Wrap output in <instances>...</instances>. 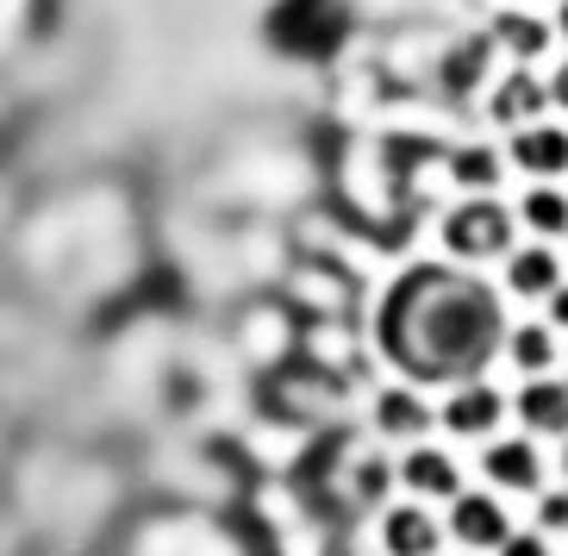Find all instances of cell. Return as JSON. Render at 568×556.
Instances as JSON below:
<instances>
[{"label": "cell", "instance_id": "obj_3", "mask_svg": "<svg viewBox=\"0 0 568 556\" xmlns=\"http://www.w3.org/2000/svg\"><path fill=\"white\" fill-rule=\"evenodd\" d=\"M263 32L282 57H332L351 32V7L344 0H275Z\"/></svg>", "mask_w": 568, "mask_h": 556}, {"label": "cell", "instance_id": "obj_8", "mask_svg": "<svg viewBox=\"0 0 568 556\" xmlns=\"http://www.w3.org/2000/svg\"><path fill=\"white\" fill-rule=\"evenodd\" d=\"M481 475L506 494H537L544 488V456H537L531 438H494L481 456Z\"/></svg>", "mask_w": 568, "mask_h": 556}, {"label": "cell", "instance_id": "obj_6", "mask_svg": "<svg viewBox=\"0 0 568 556\" xmlns=\"http://www.w3.org/2000/svg\"><path fill=\"white\" fill-rule=\"evenodd\" d=\"M444 538H456L463 550H500L513 538V519H506L500 494H456L450 513H444Z\"/></svg>", "mask_w": 568, "mask_h": 556}, {"label": "cell", "instance_id": "obj_1", "mask_svg": "<svg viewBox=\"0 0 568 556\" xmlns=\"http://www.w3.org/2000/svg\"><path fill=\"white\" fill-rule=\"evenodd\" d=\"M375 351L406 388L481 382L506 351L500 294L456 263H413L375 306Z\"/></svg>", "mask_w": 568, "mask_h": 556}, {"label": "cell", "instance_id": "obj_21", "mask_svg": "<svg viewBox=\"0 0 568 556\" xmlns=\"http://www.w3.org/2000/svg\"><path fill=\"white\" fill-rule=\"evenodd\" d=\"M500 556H550V538H544V532H513V538L500 544Z\"/></svg>", "mask_w": 568, "mask_h": 556}, {"label": "cell", "instance_id": "obj_22", "mask_svg": "<svg viewBox=\"0 0 568 556\" xmlns=\"http://www.w3.org/2000/svg\"><path fill=\"white\" fill-rule=\"evenodd\" d=\"M550 332H568V282L550 294Z\"/></svg>", "mask_w": 568, "mask_h": 556}, {"label": "cell", "instance_id": "obj_11", "mask_svg": "<svg viewBox=\"0 0 568 556\" xmlns=\"http://www.w3.org/2000/svg\"><path fill=\"white\" fill-rule=\"evenodd\" d=\"M513 163L531 169V175H562L568 169V132H556V125H518Z\"/></svg>", "mask_w": 568, "mask_h": 556}, {"label": "cell", "instance_id": "obj_9", "mask_svg": "<svg viewBox=\"0 0 568 556\" xmlns=\"http://www.w3.org/2000/svg\"><path fill=\"white\" fill-rule=\"evenodd\" d=\"M518 419L531 438H568V382L556 375H531L518 388Z\"/></svg>", "mask_w": 568, "mask_h": 556}, {"label": "cell", "instance_id": "obj_4", "mask_svg": "<svg viewBox=\"0 0 568 556\" xmlns=\"http://www.w3.org/2000/svg\"><path fill=\"white\" fill-rule=\"evenodd\" d=\"M506 244H513L506 206H494V201L450 206V220H444V251L450 256H463V263H487V256H506Z\"/></svg>", "mask_w": 568, "mask_h": 556}, {"label": "cell", "instance_id": "obj_7", "mask_svg": "<svg viewBox=\"0 0 568 556\" xmlns=\"http://www.w3.org/2000/svg\"><path fill=\"white\" fill-rule=\"evenodd\" d=\"M394 482H400L413 501H456V494H463L456 456L437 451V444H406V456L394 463Z\"/></svg>", "mask_w": 568, "mask_h": 556}, {"label": "cell", "instance_id": "obj_18", "mask_svg": "<svg viewBox=\"0 0 568 556\" xmlns=\"http://www.w3.org/2000/svg\"><path fill=\"white\" fill-rule=\"evenodd\" d=\"M494 38H500L506 51H518V57L544 51V26H531V19H500V26H494Z\"/></svg>", "mask_w": 568, "mask_h": 556}, {"label": "cell", "instance_id": "obj_23", "mask_svg": "<svg viewBox=\"0 0 568 556\" xmlns=\"http://www.w3.org/2000/svg\"><path fill=\"white\" fill-rule=\"evenodd\" d=\"M544 94H550V107H568V69H556V82H544Z\"/></svg>", "mask_w": 568, "mask_h": 556}, {"label": "cell", "instance_id": "obj_15", "mask_svg": "<svg viewBox=\"0 0 568 556\" xmlns=\"http://www.w3.org/2000/svg\"><path fill=\"white\" fill-rule=\"evenodd\" d=\"M506 356L525 375H550L556 370V332L550 325H518V332H506Z\"/></svg>", "mask_w": 568, "mask_h": 556}, {"label": "cell", "instance_id": "obj_2", "mask_svg": "<svg viewBox=\"0 0 568 556\" xmlns=\"http://www.w3.org/2000/svg\"><path fill=\"white\" fill-rule=\"evenodd\" d=\"M113 556H251L244 532L206 506H151L119 532Z\"/></svg>", "mask_w": 568, "mask_h": 556}, {"label": "cell", "instance_id": "obj_20", "mask_svg": "<svg viewBox=\"0 0 568 556\" xmlns=\"http://www.w3.org/2000/svg\"><path fill=\"white\" fill-rule=\"evenodd\" d=\"M537 532H544V538H562L568 532V488H556V494H544V501H537Z\"/></svg>", "mask_w": 568, "mask_h": 556}, {"label": "cell", "instance_id": "obj_10", "mask_svg": "<svg viewBox=\"0 0 568 556\" xmlns=\"http://www.w3.org/2000/svg\"><path fill=\"white\" fill-rule=\"evenodd\" d=\"M437 544H444V525L425 513V506H387L382 513V550L387 556H437Z\"/></svg>", "mask_w": 568, "mask_h": 556}, {"label": "cell", "instance_id": "obj_17", "mask_svg": "<svg viewBox=\"0 0 568 556\" xmlns=\"http://www.w3.org/2000/svg\"><path fill=\"white\" fill-rule=\"evenodd\" d=\"M450 175L463 188H487L494 175H500V163H494V151H456L450 156Z\"/></svg>", "mask_w": 568, "mask_h": 556}, {"label": "cell", "instance_id": "obj_24", "mask_svg": "<svg viewBox=\"0 0 568 556\" xmlns=\"http://www.w3.org/2000/svg\"><path fill=\"white\" fill-rule=\"evenodd\" d=\"M562 475H568V438H562Z\"/></svg>", "mask_w": 568, "mask_h": 556}, {"label": "cell", "instance_id": "obj_5", "mask_svg": "<svg viewBox=\"0 0 568 556\" xmlns=\"http://www.w3.org/2000/svg\"><path fill=\"white\" fill-rule=\"evenodd\" d=\"M506 419V394L494 382H456L444 388V406H437V425L450 432V438H494V425Z\"/></svg>", "mask_w": 568, "mask_h": 556}, {"label": "cell", "instance_id": "obj_13", "mask_svg": "<svg viewBox=\"0 0 568 556\" xmlns=\"http://www.w3.org/2000/svg\"><path fill=\"white\" fill-rule=\"evenodd\" d=\"M506 287L531 294V301H550L556 287H562V270H556L550 251H518V256H506Z\"/></svg>", "mask_w": 568, "mask_h": 556}, {"label": "cell", "instance_id": "obj_16", "mask_svg": "<svg viewBox=\"0 0 568 556\" xmlns=\"http://www.w3.org/2000/svg\"><path fill=\"white\" fill-rule=\"evenodd\" d=\"M525 225L544 237H562L568 232V194H556V188H531L525 194Z\"/></svg>", "mask_w": 568, "mask_h": 556}, {"label": "cell", "instance_id": "obj_12", "mask_svg": "<svg viewBox=\"0 0 568 556\" xmlns=\"http://www.w3.org/2000/svg\"><path fill=\"white\" fill-rule=\"evenodd\" d=\"M375 425H382L387 438L418 444V438H425V425H432V406H425V401H418V394L400 382V388H387L382 401H375Z\"/></svg>", "mask_w": 568, "mask_h": 556}, {"label": "cell", "instance_id": "obj_19", "mask_svg": "<svg viewBox=\"0 0 568 556\" xmlns=\"http://www.w3.org/2000/svg\"><path fill=\"white\" fill-rule=\"evenodd\" d=\"M481 63H487V44H463V51H450V63H444V82L463 94V88L481 75Z\"/></svg>", "mask_w": 568, "mask_h": 556}, {"label": "cell", "instance_id": "obj_14", "mask_svg": "<svg viewBox=\"0 0 568 556\" xmlns=\"http://www.w3.org/2000/svg\"><path fill=\"white\" fill-rule=\"evenodd\" d=\"M544 107H550V94H544L537 75H506V82L494 88V119H500V125H531Z\"/></svg>", "mask_w": 568, "mask_h": 556}, {"label": "cell", "instance_id": "obj_25", "mask_svg": "<svg viewBox=\"0 0 568 556\" xmlns=\"http://www.w3.org/2000/svg\"><path fill=\"white\" fill-rule=\"evenodd\" d=\"M562 32H568V13H562Z\"/></svg>", "mask_w": 568, "mask_h": 556}]
</instances>
